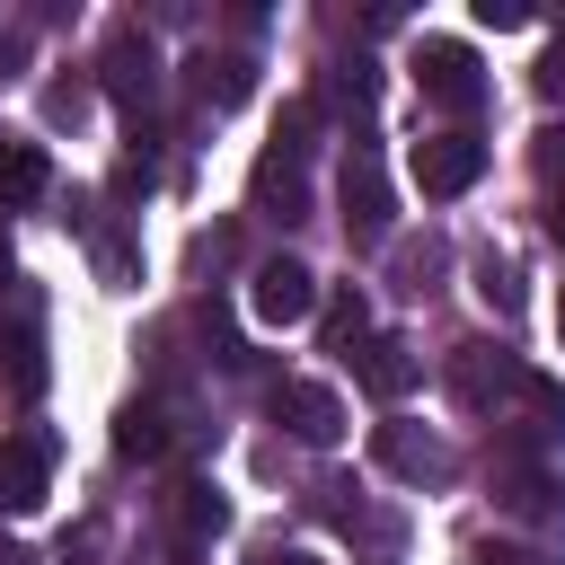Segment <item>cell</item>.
I'll return each instance as SVG.
<instances>
[{"label":"cell","mask_w":565,"mask_h":565,"mask_svg":"<svg viewBox=\"0 0 565 565\" xmlns=\"http://www.w3.org/2000/svg\"><path fill=\"white\" fill-rule=\"evenodd\" d=\"M327 344H335V353H362V344H371V300H362L353 282L327 300Z\"/></svg>","instance_id":"obj_18"},{"label":"cell","mask_w":565,"mask_h":565,"mask_svg":"<svg viewBox=\"0 0 565 565\" xmlns=\"http://www.w3.org/2000/svg\"><path fill=\"white\" fill-rule=\"evenodd\" d=\"M168 512H177V539H185V547H194V539H212V530H230L221 486H177V494H168Z\"/></svg>","instance_id":"obj_15"},{"label":"cell","mask_w":565,"mask_h":565,"mask_svg":"<svg viewBox=\"0 0 565 565\" xmlns=\"http://www.w3.org/2000/svg\"><path fill=\"white\" fill-rule=\"evenodd\" d=\"M477 26L512 35V26H530V0H477Z\"/></svg>","instance_id":"obj_22"},{"label":"cell","mask_w":565,"mask_h":565,"mask_svg":"<svg viewBox=\"0 0 565 565\" xmlns=\"http://www.w3.org/2000/svg\"><path fill=\"white\" fill-rule=\"evenodd\" d=\"M115 450H124V459H159V450H168V415H159L150 397H132V406L115 415Z\"/></svg>","instance_id":"obj_16"},{"label":"cell","mask_w":565,"mask_h":565,"mask_svg":"<svg viewBox=\"0 0 565 565\" xmlns=\"http://www.w3.org/2000/svg\"><path fill=\"white\" fill-rule=\"evenodd\" d=\"M415 371H424V362H415V344H406V335H371V344L353 353V380H362L380 406H397V397L415 388Z\"/></svg>","instance_id":"obj_10"},{"label":"cell","mask_w":565,"mask_h":565,"mask_svg":"<svg viewBox=\"0 0 565 565\" xmlns=\"http://www.w3.org/2000/svg\"><path fill=\"white\" fill-rule=\"evenodd\" d=\"M415 88H424L441 115H477V106H486L477 53H468V44H450V35H424V44H415Z\"/></svg>","instance_id":"obj_2"},{"label":"cell","mask_w":565,"mask_h":565,"mask_svg":"<svg viewBox=\"0 0 565 565\" xmlns=\"http://www.w3.org/2000/svg\"><path fill=\"white\" fill-rule=\"evenodd\" d=\"M494 503L521 512V521H556V512H565V503H556V477L530 468V459H512V450L494 459Z\"/></svg>","instance_id":"obj_11"},{"label":"cell","mask_w":565,"mask_h":565,"mask_svg":"<svg viewBox=\"0 0 565 565\" xmlns=\"http://www.w3.org/2000/svg\"><path fill=\"white\" fill-rule=\"evenodd\" d=\"M556 327H565V300H556Z\"/></svg>","instance_id":"obj_31"},{"label":"cell","mask_w":565,"mask_h":565,"mask_svg":"<svg viewBox=\"0 0 565 565\" xmlns=\"http://www.w3.org/2000/svg\"><path fill=\"white\" fill-rule=\"evenodd\" d=\"M371 450H380V468L406 477V486H441V477H450V450H441L433 433H415V424H380Z\"/></svg>","instance_id":"obj_9"},{"label":"cell","mask_w":565,"mask_h":565,"mask_svg":"<svg viewBox=\"0 0 565 565\" xmlns=\"http://www.w3.org/2000/svg\"><path fill=\"white\" fill-rule=\"evenodd\" d=\"M0 380H9L18 397H44V344H35L26 327H0Z\"/></svg>","instance_id":"obj_17"},{"label":"cell","mask_w":565,"mask_h":565,"mask_svg":"<svg viewBox=\"0 0 565 565\" xmlns=\"http://www.w3.org/2000/svg\"><path fill=\"white\" fill-rule=\"evenodd\" d=\"M97 274H106V282H132V247H124V238H97Z\"/></svg>","instance_id":"obj_23"},{"label":"cell","mask_w":565,"mask_h":565,"mask_svg":"<svg viewBox=\"0 0 565 565\" xmlns=\"http://www.w3.org/2000/svg\"><path fill=\"white\" fill-rule=\"evenodd\" d=\"M477 565H547L539 547H477Z\"/></svg>","instance_id":"obj_25"},{"label":"cell","mask_w":565,"mask_h":565,"mask_svg":"<svg viewBox=\"0 0 565 565\" xmlns=\"http://www.w3.org/2000/svg\"><path fill=\"white\" fill-rule=\"evenodd\" d=\"M539 88H547V97H565V44H556V53L539 62Z\"/></svg>","instance_id":"obj_26"},{"label":"cell","mask_w":565,"mask_h":565,"mask_svg":"<svg viewBox=\"0 0 565 565\" xmlns=\"http://www.w3.org/2000/svg\"><path fill=\"white\" fill-rule=\"evenodd\" d=\"M450 388H459V406H503V397H521L530 388V362H512V353H494V344H459L450 353Z\"/></svg>","instance_id":"obj_6"},{"label":"cell","mask_w":565,"mask_h":565,"mask_svg":"<svg viewBox=\"0 0 565 565\" xmlns=\"http://www.w3.org/2000/svg\"><path fill=\"white\" fill-rule=\"evenodd\" d=\"M185 71H194V97H203L212 115H221V106H238V97L256 88V62H247V53H194Z\"/></svg>","instance_id":"obj_13"},{"label":"cell","mask_w":565,"mask_h":565,"mask_svg":"<svg viewBox=\"0 0 565 565\" xmlns=\"http://www.w3.org/2000/svg\"><path fill=\"white\" fill-rule=\"evenodd\" d=\"M44 185H53V159H44V141H0V212H26Z\"/></svg>","instance_id":"obj_12"},{"label":"cell","mask_w":565,"mask_h":565,"mask_svg":"<svg viewBox=\"0 0 565 565\" xmlns=\"http://www.w3.org/2000/svg\"><path fill=\"white\" fill-rule=\"evenodd\" d=\"M0 565H35V556H26V547H0Z\"/></svg>","instance_id":"obj_29"},{"label":"cell","mask_w":565,"mask_h":565,"mask_svg":"<svg viewBox=\"0 0 565 565\" xmlns=\"http://www.w3.org/2000/svg\"><path fill=\"white\" fill-rule=\"evenodd\" d=\"M256 212H265V221H282V230H291V221H309V185H300V168H291V159H274V150L256 159Z\"/></svg>","instance_id":"obj_14"},{"label":"cell","mask_w":565,"mask_h":565,"mask_svg":"<svg viewBox=\"0 0 565 565\" xmlns=\"http://www.w3.org/2000/svg\"><path fill=\"white\" fill-rule=\"evenodd\" d=\"M256 565H318V556H300V547H291V556H282V547H274V556H256Z\"/></svg>","instance_id":"obj_28"},{"label":"cell","mask_w":565,"mask_h":565,"mask_svg":"<svg viewBox=\"0 0 565 565\" xmlns=\"http://www.w3.org/2000/svg\"><path fill=\"white\" fill-rule=\"evenodd\" d=\"M539 415H547V433H565V380H547V371H530V388H521Z\"/></svg>","instance_id":"obj_21"},{"label":"cell","mask_w":565,"mask_h":565,"mask_svg":"<svg viewBox=\"0 0 565 565\" xmlns=\"http://www.w3.org/2000/svg\"><path fill=\"white\" fill-rule=\"evenodd\" d=\"M406 177H415L433 203H450V194H468V185L486 177V141H477V132H424V141H406Z\"/></svg>","instance_id":"obj_1"},{"label":"cell","mask_w":565,"mask_h":565,"mask_svg":"<svg viewBox=\"0 0 565 565\" xmlns=\"http://www.w3.org/2000/svg\"><path fill=\"white\" fill-rule=\"evenodd\" d=\"M309 132H318V106H309V97H291V106H282V132H274V159H291V168H300Z\"/></svg>","instance_id":"obj_19"},{"label":"cell","mask_w":565,"mask_h":565,"mask_svg":"<svg viewBox=\"0 0 565 565\" xmlns=\"http://www.w3.org/2000/svg\"><path fill=\"white\" fill-rule=\"evenodd\" d=\"M44 494H53V433L44 424L0 433V512H35Z\"/></svg>","instance_id":"obj_3"},{"label":"cell","mask_w":565,"mask_h":565,"mask_svg":"<svg viewBox=\"0 0 565 565\" xmlns=\"http://www.w3.org/2000/svg\"><path fill=\"white\" fill-rule=\"evenodd\" d=\"M97 71H106V97H115L124 115H150V97H159V53H150V35H141L132 18H124V26L106 35Z\"/></svg>","instance_id":"obj_4"},{"label":"cell","mask_w":565,"mask_h":565,"mask_svg":"<svg viewBox=\"0 0 565 565\" xmlns=\"http://www.w3.org/2000/svg\"><path fill=\"white\" fill-rule=\"evenodd\" d=\"M335 203H344V230L353 238H388V177H380V159H371V141H353V159H344V177H335Z\"/></svg>","instance_id":"obj_7"},{"label":"cell","mask_w":565,"mask_h":565,"mask_svg":"<svg viewBox=\"0 0 565 565\" xmlns=\"http://www.w3.org/2000/svg\"><path fill=\"white\" fill-rule=\"evenodd\" d=\"M274 424H282L291 441L327 450V441L344 433V406H335V388H327V380H282V388H274Z\"/></svg>","instance_id":"obj_8"},{"label":"cell","mask_w":565,"mask_h":565,"mask_svg":"<svg viewBox=\"0 0 565 565\" xmlns=\"http://www.w3.org/2000/svg\"><path fill=\"white\" fill-rule=\"evenodd\" d=\"M477 291H486V300H494L503 318L521 309V274H512V265H494V256H477Z\"/></svg>","instance_id":"obj_20"},{"label":"cell","mask_w":565,"mask_h":565,"mask_svg":"<svg viewBox=\"0 0 565 565\" xmlns=\"http://www.w3.org/2000/svg\"><path fill=\"white\" fill-rule=\"evenodd\" d=\"M539 168H547V177H565V124H547V132H539Z\"/></svg>","instance_id":"obj_24"},{"label":"cell","mask_w":565,"mask_h":565,"mask_svg":"<svg viewBox=\"0 0 565 565\" xmlns=\"http://www.w3.org/2000/svg\"><path fill=\"white\" fill-rule=\"evenodd\" d=\"M247 309H256V327H300V318L318 309V274H309L300 256H265V265L247 274Z\"/></svg>","instance_id":"obj_5"},{"label":"cell","mask_w":565,"mask_h":565,"mask_svg":"<svg viewBox=\"0 0 565 565\" xmlns=\"http://www.w3.org/2000/svg\"><path fill=\"white\" fill-rule=\"evenodd\" d=\"M547 238H556V247H565V194H556V203H547Z\"/></svg>","instance_id":"obj_27"},{"label":"cell","mask_w":565,"mask_h":565,"mask_svg":"<svg viewBox=\"0 0 565 565\" xmlns=\"http://www.w3.org/2000/svg\"><path fill=\"white\" fill-rule=\"evenodd\" d=\"M62 565H88V556H62Z\"/></svg>","instance_id":"obj_30"}]
</instances>
